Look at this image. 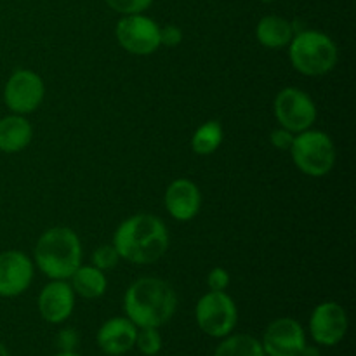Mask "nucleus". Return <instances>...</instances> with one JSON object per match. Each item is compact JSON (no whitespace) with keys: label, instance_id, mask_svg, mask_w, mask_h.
Here are the masks:
<instances>
[{"label":"nucleus","instance_id":"obj_1","mask_svg":"<svg viewBox=\"0 0 356 356\" xmlns=\"http://www.w3.org/2000/svg\"><path fill=\"white\" fill-rule=\"evenodd\" d=\"M169 229L153 214H136L120 222L113 235V247L127 263L153 264L169 249Z\"/></svg>","mask_w":356,"mask_h":356},{"label":"nucleus","instance_id":"obj_2","mask_svg":"<svg viewBox=\"0 0 356 356\" xmlns=\"http://www.w3.org/2000/svg\"><path fill=\"white\" fill-rule=\"evenodd\" d=\"M177 309L176 291L169 282L156 277H145L129 285L124 296L125 316L138 329L160 327L170 322Z\"/></svg>","mask_w":356,"mask_h":356},{"label":"nucleus","instance_id":"obj_3","mask_svg":"<svg viewBox=\"0 0 356 356\" xmlns=\"http://www.w3.org/2000/svg\"><path fill=\"white\" fill-rule=\"evenodd\" d=\"M33 264L51 280H68L82 264V243L72 228L56 226L37 240Z\"/></svg>","mask_w":356,"mask_h":356},{"label":"nucleus","instance_id":"obj_4","mask_svg":"<svg viewBox=\"0 0 356 356\" xmlns=\"http://www.w3.org/2000/svg\"><path fill=\"white\" fill-rule=\"evenodd\" d=\"M287 47L294 70L306 76L327 75L339 59L336 42L318 30H299Z\"/></svg>","mask_w":356,"mask_h":356},{"label":"nucleus","instance_id":"obj_5","mask_svg":"<svg viewBox=\"0 0 356 356\" xmlns=\"http://www.w3.org/2000/svg\"><path fill=\"white\" fill-rule=\"evenodd\" d=\"M294 165L309 177H323L336 165V146L330 136L323 131H302L294 136L291 146Z\"/></svg>","mask_w":356,"mask_h":356},{"label":"nucleus","instance_id":"obj_6","mask_svg":"<svg viewBox=\"0 0 356 356\" xmlns=\"http://www.w3.org/2000/svg\"><path fill=\"white\" fill-rule=\"evenodd\" d=\"M195 322L205 336L222 339L235 330L238 308L226 291H209L195 306Z\"/></svg>","mask_w":356,"mask_h":356},{"label":"nucleus","instance_id":"obj_7","mask_svg":"<svg viewBox=\"0 0 356 356\" xmlns=\"http://www.w3.org/2000/svg\"><path fill=\"white\" fill-rule=\"evenodd\" d=\"M273 111L280 127L292 134L312 129L316 120V104L309 94L298 87H285L273 101Z\"/></svg>","mask_w":356,"mask_h":356},{"label":"nucleus","instance_id":"obj_8","mask_svg":"<svg viewBox=\"0 0 356 356\" xmlns=\"http://www.w3.org/2000/svg\"><path fill=\"white\" fill-rule=\"evenodd\" d=\"M115 37L120 47L132 56H149L160 47V26L145 14L122 16Z\"/></svg>","mask_w":356,"mask_h":356},{"label":"nucleus","instance_id":"obj_9","mask_svg":"<svg viewBox=\"0 0 356 356\" xmlns=\"http://www.w3.org/2000/svg\"><path fill=\"white\" fill-rule=\"evenodd\" d=\"M44 80L33 70H16L3 87V103L17 115L33 113L44 101Z\"/></svg>","mask_w":356,"mask_h":356},{"label":"nucleus","instance_id":"obj_10","mask_svg":"<svg viewBox=\"0 0 356 356\" xmlns=\"http://www.w3.org/2000/svg\"><path fill=\"white\" fill-rule=\"evenodd\" d=\"M259 341L266 356H302L308 346L306 330L291 316L273 320Z\"/></svg>","mask_w":356,"mask_h":356},{"label":"nucleus","instance_id":"obj_11","mask_svg":"<svg viewBox=\"0 0 356 356\" xmlns=\"http://www.w3.org/2000/svg\"><path fill=\"white\" fill-rule=\"evenodd\" d=\"M348 329H350V320L346 309L336 301L320 302L309 316V336L318 346H337L346 337Z\"/></svg>","mask_w":356,"mask_h":356},{"label":"nucleus","instance_id":"obj_12","mask_svg":"<svg viewBox=\"0 0 356 356\" xmlns=\"http://www.w3.org/2000/svg\"><path fill=\"white\" fill-rule=\"evenodd\" d=\"M33 273V259L21 250H6L0 254V298H17L26 292Z\"/></svg>","mask_w":356,"mask_h":356},{"label":"nucleus","instance_id":"obj_13","mask_svg":"<svg viewBox=\"0 0 356 356\" xmlns=\"http://www.w3.org/2000/svg\"><path fill=\"white\" fill-rule=\"evenodd\" d=\"M75 292L68 280H51L40 291L37 308L42 318L52 325L65 323L75 309Z\"/></svg>","mask_w":356,"mask_h":356},{"label":"nucleus","instance_id":"obj_14","mask_svg":"<svg viewBox=\"0 0 356 356\" xmlns=\"http://www.w3.org/2000/svg\"><path fill=\"white\" fill-rule=\"evenodd\" d=\"M138 327L127 316H113L99 327L96 334L97 348L108 356H124L134 350Z\"/></svg>","mask_w":356,"mask_h":356},{"label":"nucleus","instance_id":"obj_15","mask_svg":"<svg viewBox=\"0 0 356 356\" xmlns=\"http://www.w3.org/2000/svg\"><path fill=\"white\" fill-rule=\"evenodd\" d=\"M163 202L170 218L179 222H186L200 212L202 193L193 181L179 177L167 186Z\"/></svg>","mask_w":356,"mask_h":356},{"label":"nucleus","instance_id":"obj_16","mask_svg":"<svg viewBox=\"0 0 356 356\" xmlns=\"http://www.w3.org/2000/svg\"><path fill=\"white\" fill-rule=\"evenodd\" d=\"M33 138V127L24 115H7L0 118V152L19 153L26 148Z\"/></svg>","mask_w":356,"mask_h":356},{"label":"nucleus","instance_id":"obj_17","mask_svg":"<svg viewBox=\"0 0 356 356\" xmlns=\"http://www.w3.org/2000/svg\"><path fill=\"white\" fill-rule=\"evenodd\" d=\"M294 23L285 17L270 14L261 17L256 26V38L266 49H284L294 37Z\"/></svg>","mask_w":356,"mask_h":356},{"label":"nucleus","instance_id":"obj_18","mask_svg":"<svg viewBox=\"0 0 356 356\" xmlns=\"http://www.w3.org/2000/svg\"><path fill=\"white\" fill-rule=\"evenodd\" d=\"M68 282L75 296L82 299H89V301L90 299H99L108 289V280L104 271L92 266V264H89V266L80 264L79 270L68 278Z\"/></svg>","mask_w":356,"mask_h":356},{"label":"nucleus","instance_id":"obj_19","mask_svg":"<svg viewBox=\"0 0 356 356\" xmlns=\"http://www.w3.org/2000/svg\"><path fill=\"white\" fill-rule=\"evenodd\" d=\"M214 356H266L261 341L250 334H229L222 337Z\"/></svg>","mask_w":356,"mask_h":356},{"label":"nucleus","instance_id":"obj_20","mask_svg":"<svg viewBox=\"0 0 356 356\" xmlns=\"http://www.w3.org/2000/svg\"><path fill=\"white\" fill-rule=\"evenodd\" d=\"M222 138H225L222 125L218 120H209L195 131L191 138V149L200 156L212 155L219 149Z\"/></svg>","mask_w":356,"mask_h":356},{"label":"nucleus","instance_id":"obj_21","mask_svg":"<svg viewBox=\"0 0 356 356\" xmlns=\"http://www.w3.org/2000/svg\"><path fill=\"white\" fill-rule=\"evenodd\" d=\"M163 339L160 329L155 327H143L138 329V336H136V344L134 348H138V351L145 356H156L162 351Z\"/></svg>","mask_w":356,"mask_h":356},{"label":"nucleus","instance_id":"obj_22","mask_svg":"<svg viewBox=\"0 0 356 356\" xmlns=\"http://www.w3.org/2000/svg\"><path fill=\"white\" fill-rule=\"evenodd\" d=\"M118 261H120V256H118L113 243L111 245H99L92 252V266L99 268L101 271L113 270L118 264Z\"/></svg>","mask_w":356,"mask_h":356},{"label":"nucleus","instance_id":"obj_23","mask_svg":"<svg viewBox=\"0 0 356 356\" xmlns=\"http://www.w3.org/2000/svg\"><path fill=\"white\" fill-rule=\"evenodd\" d=\"M106 6L115 13L122 14V16H131V14H143L153 0H104Z\"/></svg>","mask_w":356,"mask_h":356},{"label":"nucleus","instance_id":"obj_24","mask_svg":"<svg viewBox=\"0 0 356 356\" xmlns=\"http://www.w3.org/2000/svg\"><path fill=\"white\" fill-rule=\"evenodd\" d=\"M232 284V277H229V271L225 270V268L218 266L212 268L207 275V287L209 291L222 292L229 287Z\"/></svg>","mask_w":356,"mask_h":356},{"label":"nucleus","instance_id":"obj_25","mask_svg":"<svg viewBox=\"0 0 356 356\" xmlns=\"http://www.w3.org/2000/svg\"><path fill=\"white\" fill-rule=\"evenodd\" d=\"M183 42V30L176 24H165L160 28V45L165 47H177Z\"/></svg>","mask_w":356,"mask_h":356},{"label":"nucleus","instance_id":"obj_26","mask_svg":"<svg viewBox=\"0 0 356 356\" xmlns=\"http://www.w3.org/2000/svg\"><path fill=\"white\" fill-rule=\"evenodd\" d=\"M294 136L296 134L289 132L287 129L278 127L270 134V141H271V145H273L277 149H280V152H289L292 146V143H294Z\"/></svg>","mask_w":356,"mask_h":356},{"label":"nucleus","instance_id":"obj_27","mask_svg":"<svg viewBox=\"0 0 356 356\" xmlns=\"http://www.w3.org/2000/svg\"><path fill=\"white\" fill-rule=\"evenodd\" d=\"M79 334L75 329H63L59 330L56 343H58L59 351H75L79 346Z\"/></svg>","mask_w":356,"mask_h":356},{"label":"nucleus","instance_id":"obj_28","mask_svg":"<svg viewBox=\"0 0 356 356\" xmlns=\"http://www.w3.org/2000/svg\"><path fill=\"white\" fill-rule=\"evenodd\" d=\"M54 356H82V355H79L76 351H59V353Z\"/></svg>","mask_w":356,"mask_h":356},{"label":"nucleus","instance_id":"obj_29","mask_svg":"<svg viewBox=\"0 0 356 356\" xmlns=\"http://www.w3.org/2000/svg\"><path fill=\"white\" fill-rule=\"evenodd\" d=\"M0 356H10L9 350L6 348V344H2V343H0Z\"/></svg>","mask_w":356,"mask_h":356},{"label":"nucleus","instance_id":"obj_30","mask_svg":"<svg viewBox=\"0 0 356 356\" xmlns=\"http://www.w3.org/2000/svg\"><path fill=\"white\" fill-rule=\"evenodd\" d=\"M259 2H264V3H271V2H275V0H259Z\"/></svg>","mask_w":356,"mask_h":356}]
</instances>
